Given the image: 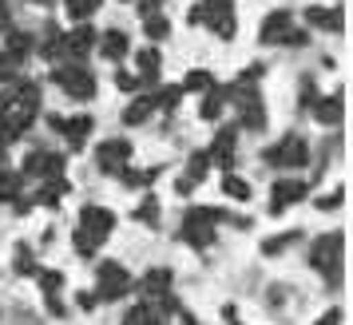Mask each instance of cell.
<instances>
[{
    "label": "cell",
    "instance_id": "cell-1",
    "mask_svg": "<svg viewBox=\"0 0 353 325\" xmlns=\"http://www.w3.org/2000/svg\"><path fill=\"white\" fill-rule=\"evenodd\" d=\"M40 115V83L36 80H12V87L0 96V151L17 143Z\"/></svg>",
    "mask_w": 353,
    "mask_h": 325
},
{
    "label": "cell",
    "instance_id": "cell-2",
    "mask_svg": "<svg viewBox=\"0 0 353 325\" xmlns=\"http://www.w3.org/2000/svg\"><path fill=\"white\" fill-rule=\"evenodd\" d=\"M226 222V211L219 207H191L183 218V242H191L194 250H207L214 242V227Z\"/></svg>",
    "mask_w": 353,
    "mask_h": 325
},
{
    "label": "cell",
    "instance_id": "cell-3",
    "mask_svg": "<svg viewBox=\"0 0 353 325\" xmlns=\"http://www.w3.org/2000/svg\"><path fill=\"white\" fill-rule=\"evenodd\" d=\"M310 266L318 270L325 282H330V290L341 286V234H321L318 242L310 246Z\"/></svg>",
    "mask_w": 353,
    "mask_h": 325
},
{
    "label": "cell",
    "instance_id": "cell-4",
    "mask_svg": "<svg viewBox=\"0 0 353 325\" xmlns=\"http://www.w3.org/2000/svg\"><path fill=\"white\" fill-rule=\"evenodd\" d=\"M52 80L64 87L72 99H92L96 96V72L92 67H83V64H60V67H52Z\"/></svg>",
    "mask_w": 353,
    "mask_h": 325
},
{
    "label": "cell",
    "instance_id": "cell-5",
    "mask_svg": "<svg viewBox=\"0 0 353 325\" xmlns=\"http://www.w3.org/2000/svg\"><path fill=\"white\" fill-rule=\"evenodd\" d=\"M96 282H99V302H119V297H128L131 293V274L128 266H119V262H99L96 266Z\"/></svg>",
    "mask_w": 353,
    "mask_h": 325
},
{
    "label": "cell",
    "instance_id": "cell-6",
    "mask_svg": "<svg viewBox=\"0 0 353 325\" xmlns=\"http://www.w3.org/2000/svg\"><path fill=\"white\" fill-rule=\"evenodd\" d=\"M230 103H239V127L246 131H262L266 127V107H262V99H258V92H246V87H230Z\"/></svg>",
    "mask_w": 353,
    "mask_h": 325
},
{
    "label": "cell",
    "instance_id": "cell-7",
    "mask_svg": "<svg viewBox=\"0 0 353 325\" xmlns=\"http://www.w3.org/2000/svg\"><path fill=\"white\" fill-rule=\"evenodd\" d=\"M262 159L270 162V167H305L310 162V147H305L302 135H286L278 147H270Z\"/></svg>",
    "mask_w": 353,
    "mask_h": 325
},
{
    "label": "cell",
    "instance_id": "cell-8",
    "mask_svg": "<svg viewBox=\"0 0 353 325\" xmlns=\"http://www.w3.org/2000/svg\"><path fill=\"white\" fill-rule=\"evenodd\" d=\"M203 24H207L214 36H223L230 40L234 36V8H230V0H203Z\"/></svg>",
    "mask_w": 353,
    "mask_h": 325
},
{
    "label": "cell",
    "instance_id": "cell-9",
    "mask_svg": "<svg viewBox=\"0 0 353 325\" xmlns=\"http://www.w3.org/2000/svg\"><path fill=\"white\" fill-rule=\"evenodd\" d=\"M24 175L28 179H64V155H52V151H28L24 159Z\"/></svg>",
    "mask_w": 353,
    "mask_h": 325
},
{
    "label": "cell",
    "instance_id": "cell-10",
    "mask_svg": "<svg viewBox=\"0 0 353 325\" xmlns=\"http://www.w3.org/2000/svg\"><path fill=\"white\" fill-rule=\"evenodd\" d=\"M99 36L88 28V24H80V28H72V32H64V48H60V64H83L88 60V52L96 48Z\"/></svg>",
    "mask_w": 353,
    "mask_h": 325
},
{
    "label": "cell",
    "instance_id": "cell-11",
    "mask_svg": "<svg viewBox=\"0 0 353 325\" xmlns=\"http://www.w3.org/2000/svg\"><path fill=\"white\" fill-rule=\"evenodd\" d=\"M96 162H99L103 175H119L131 162V143L128 139H103V143L96 147Z\"/></svg>",
    "mask_w": 353,
    "mask_h": 325
},
{
    "label": "cell",
    "instance_id": "cell-12",
    "mask_svg": "<svg viewBox=\"0 0 353 325\" xmlns=\"http://www.w3.org/2000/svg\"><path fill=\"white\" fill-rule=\"evenodd\" d=\"M167 309H179L171 293H163V297H159V306H155V302L131 306V309H128V317H123V325H163V313H167Z\"/></svg>",
    "mask_w": 353,
    "mask_h": 325
},
{
    "label": "cell",
    "instance_id": "cell-13",
    "mask_svg": "<svg viewBox=\"0 0 353 325\" xmlns=\"http://www.w3.org/2000/svg\"><path fill=\"white\" fill-rule=\"evenodd\" d=\"M115 227V214L108 211V207H96V202H88L80 211V230H88V234H96L99 242H108V234H112Z\"/></svg>",
    "mask_w": 353,
    "mask_h": 325
},
{
    "label": "cell",
    "instance_id": "cell-14",
    "mask_svg": "<svg viewBox=\"0 0 353 325\" xmlns=\"http://www.w3.org/2000/svg\"><path fill=\"white\" fill-rule=\"evenodd\" d=\"M270 195H274V198H270V211H274V214H282L286 207L302 202V198L310 195V187H305V182H298V179H278Z\"/></svg>",
    "mask_w": 353,
    "mask_h": 325
},
{
    "label": "cell",
    "instance_id": "cell-15",
    "mask_svg": "<svg viewBox=\"0 0 353 325\" xmlns=\"http://www.w3.org/2000/svg\"><path fill=\"white\" fill-rule=\"evenodd\" d=\"M234 139H239V127H234V123L214 135V143H210V151H207L214 167H223V171H230V167H234Z\"/></svg>",
    "mask_w": 353,
    "mask_h": 325
},
{
    "label": "cell",
    "instance_id": "cell-16",
    "mask_svg": "<svg viewBox=\"0 0 353 325\" xmlns=\"http://www.w3.org/2000/svg\"><path fill=\"white\" fill-rule=\"evenodd\" d=\"M290 28H294L290 12H286V8H278V12H270V17L262 20V28H258V40H262V44H286Z\"/></svg>",
    "mask_w": 353,
    "mask_h": 325
},
{
    "label": "cell",
    "instance_id": "cell-17",
    "mask_svg": "<svg viewBox=\"0 0 353 325\" xmlns=\"http://www.w3.org/2000/svg\"><path fill=\"white\" fill-rule=\"evenodd\" d=\"M92 127H96V123H92V115H72V119L60 123V135H68V147H72V151H80V147L88 143Z\"/></svg>",
    "mask_w": 353,
    "mask_h": 325
},
{
    "label": "cell",
    "instance_id": "cell-18",
    "mask_svg": "<svg viewBox=\"0 0 353 325\" xmlns=\"http://www.w3.org/2000/svg\"><path fill=\"white\" fill-rule=\"evenodd\" d=\"M310 112H314V119H318V123H325V127H337V123H341V112H345V103H341V92H334V96L318 99V103H310Z\"/></svg>",
    "mask_w": 353,
    "mask_h": 325
},
{
    "label": "cell",
    "instance_id": "cell-19",
    "mask_svg": "<svg viewBox=\"0 0 353 325\" xmlns=\"http://www.w3.org/2000/svg\"><path fill=\"white\" fill-rule=\"evenodd\" d=\"M139 293L143 297H163V293H171V270L167 266H159V270H147L143 274V282H139Z\"/></svg>",
    "mask_w": 353,
    "mask_h": 325
},
{
    "label": "cell",
    "instance_id": "cell-20",
    "mask_svg": "<svg viewBox=\"0 0 353 325\" xmlns=\"http://www.w3.org/2000/svg\"><path fill=\"white\" fill-rule=\"evenodd\" d=\"M155 112H159V107H155V96H139L123 107V123H128V127H139V123H147Z\"/></svg>",
    "mask_w": 353,
    "mask_h": 325
},
{
    "label": "cell",
    "instance_id": "cell-21",
    "mask_svg": "<svg viewBox=\"0 0 353 325\" xmlns=\"http://www.w3.org/2000/svg\"><path fill=\"white\" fill-rule=\"evenodd\" d=\"M24 195V175L0 162V202H17Z\"/></svg>",
    "mask_w": 353,
    "mask_h": 325
},
{
    "label": "cell",
    "instance_id": "cell-22",
    "mask_svg": "<svg viewBox=\"0 0 353 325\" xmlns=\"http://www.w3.org/2000/svg\"><path fill=\"white\" fill-rule=\"evenodd\" d=\"M96 44H99V52H103L108 60H123V56H128V32H119V28L103 32Z\"/></svg>",
    "mask_w": 353,
    "mask_h": 325
},
{
    "label": "cell",
    "instance_id": "cell-23",
    "mask_svg": "<svg viewBox=\"0 0 353 325\" xmlns=\"http://www.w3.org/2000/svg\"><path fill=\"white\" fill-rule=\"evenodd\" d=\"M305 20H310L314 28H330V32H341V24H345L341 8H310V12H305Z\"/></svg>",
    "mask_w": 353,
    "mask_h": 325
},
{
    "label": "cell",
    "instance_id": "cell-24",
    "mask_svg": "<svg viewBox=\"0 0 353 325\" xmlns=\"http://www.w3.org/2000/svg\"><path fill=\"white\" fill-rule=\"evenodd\" d=\"M226 103H230V87H207V99H203V119H219Z\"/></svg>",
    "mask_w": 353,
    "mask_h": 325
},
{
    "label": "cell",
    "instance_id": "cell-25",
    "mask_svg": "<svg viewBox=\"0 0 353 325\" xmlns=\"http://www.w3.org/2000/svg\"><path fill=\"white\" fill-rule=\"evenodd\" d=\"M159 67H163L159 48H143L139 52V83H155L159 80Z\"/></svg>",
    "mask_w": 353,
    "mask_h": 325
},
{
    "label": "cell",
    "instance_id": "cell-26",
    "mask_svg": "<svg viewBox=\"0 0 353 325\" xmlns=\"http://www.w3.org/2000/svg\"><path fill=\"white\" fill-rule=\"evenodd\" d=\"M36 48L44 52L48 60H56V64H60V48H64V32H60L56 24H48V28H44V40H40Z\"/></svg>",
    "mask_w": 353,
    "mask_h": 325
},
{
    "label": "cell",
    "instance_id": "cell-27",
    "mask_svg": "<svg viewBox=\"0 0 353 325\" xmlns=\"http://www.w3.org/2000/svg\"><path fill=\"white\" fill-rule=\"evenodd\" d=\"M207 167H210V155H207V151H194L191 159H187V175H183V179L191 182V187H199L203 175H207Z\"/></svg>",
    "mask_w": 353,
    "mask_h": 325
},
{
    "label": "cell",
    "instance_id": "cell-28",
    "mask_svg": "<svg viewBox=\"0 0 353 325\" xmlns=\"http://www.w3.org/2000/svg\"><path fill=\"white\" fill-rule=\"evenodd\" d=\"M60 195H68V179H52V182L40 187L36 202H44V207H60Z\"/></svg>",
    "mask_w": 353,
    "mask_h": 325
},
{
    "label": "cell",
    "instance_id": "cell-29",
    "mask_svg": "<svg viewBox=\"0 0 353 325\" xmlns=\"http://www.w3.org/2000/svg\"><path fill=\"white\" fill-rule=\"evenodd\" d=\"M223 195L234 198V202H246L250 198V182L239 179V175H223Z\"/></svg>",
    "mask_w": 353,
    "mask_h": 325
},
{
    "label": "cell",
    "instance_id": "cell-30",
    "mask_svg": "<svg viewBox=\"0 0 353 325\" xmlns=\"http://www.w3.org/2000/svg\"><path fill=\"white\" fill-rule=\"evenodd\" d=\"M298 238H302L298 230H290V234H274V238H266V242H262V254H266V258H274V254L290 250V246L298 242Z\"/></svg>",
    "mask_w": 353,
    "mask_h": 325
},
{
    "label": "cell",
    "instance_id": "cell-31",
    "mask_svg": "<svg viewBox=\"0 0 353 325\" xmlns=\"http://www.w3.org/2000/svg\"><path fill=\"white\" fill-rule=\"evenodd\" d=\"M4 48L12 52V56H20V60H24V56L36 48V40H32L28 32H8V36H4Z\"/></svg>",
    "mask_w": 353,
    "mask_h": 325
},
{
    "label": "cell",
    "instance_id": "cell-32",
    "mask_svg": "<svg viewBox=\"0 0 353 325\" xmlns=\"http://www.w3.org/2000/svg\"><path fill=\"white\" fill-rule=\"evenodd\" d=\"M20 64H24L20 56H12L8 48H0V80H4V83H12L20 76Z\"/></svg>",
    "mask_w": 353,
    "mask_h": 325
},
{
    "label": "cell",
    "instance_id": "cell-33",
    "mask_svg": "<svg viewBox=\"0 0 353 325\" xmlns=\"http://www.w3.org/2000/svg\"><path fill=\"white\" fill-rule=\"evenodd\" d=\"M72 242H76V254H83V258H96V250L103 246L96 234H88V230H76V238H72Z\"/></svg>",
    "mask_w": 353,
    "mask_h": 325
},
{
    "label": "cell",
    "instance_id": "cell-34",
    "mask_svg": "<svg viewBox=\"0 0 353 325\" xmlns=\"http://www.w3.org/2000/svg\"><path fill=\"white\" fill-rule=\"evenodd\" d=\"M135 218H139V222H147V227H159V198L147 195V198H143V207L135 211Z\"/></svg>",
    "mask_w": 353,
    "mask_h": 325
},
{
    "label": "cell",
    "instance_id": "cell-35",
    "mask_svg": "<svg viewBox=\"0 0 353 325\" xmlns=\"http://www.w3.org/2000/svg\"><path fill=\"white\" fill-rule=\"evenodd\" d=\"M147 36H151V40H155V44H159V40H167V36H171V20L163 17H147Z\"/></svg>",
    "mask_w": 353,
    "mask_h": 325
},
{
    "label": "cell",
    "instance_id": "cell-36",
    "mask_svg": "<svg viewBox=\"0 0 353 325\" xmlns=\"http://www.w3.org/2000/svg\"><path fill=\"white\" fill-rule=\"evenodd\" d=\"M64 4H68V12H72L76 20H88V17L99 12V0H64Z\"/></svg>",
    "mask_w": 353,
    "mask_h": 325
},
{
    "label": "cell",
    "instance_id": "cell-37",
    "mask_svg": "<svg viewBox=\"0 0 353 325\" xmlns=\"http://www.w3.org/2000/svg\"><path fill=\"white\" fill-rule=\"evenodd\" d=\"M179 96H183V87H159V92H155V107H163V112H175Z\"/></svg>",
    "mask_w": 353,
    "mask_h": 325
},
{
    "label": "cell",
    "instance_id": "cell-38",
    "mask_svg": "<svg viewBox=\"0 0 353 325\" xmlns=\"http://www.w3.org/2000/svg\"><path fill=\"white\" fill-rule=\"evenodd\" d=\"M207 87H214L210 72H187V80H183V92H207Z\"/></svg>",
    "mask_w": 353,
    "mask_h": 325
},
{
    "label": "cell",
    "instance_id": "cell-39",
    "mask_svg": "<svg viewBox=\"0 0 353 325\" xmlns=\"http://www.w3.org/2000/svg\"><path fill=\"white\" fill-rule=\"evenodd\" d=\"M17 274H40V270H36V258H32V250H28V246H17Z\"/></svg>",
    "mask_w": 353,
    "mask_h": 325
},
{
    "label": "cell",
    "instance_id": "cell-40",
    "mask_svg": "<svg viewBox=\"0 0 353 325\" xmlns=\"http://www.w3.org/2000/svg\"><path fill=\"white\" fill-rule=\"evenodd\" d=\"M60 286H64V274L60 270H40V290L44 293H60Z\"/></svg>",
    "mask_w": 353,
    "mask_h": 325
},
{
    "label": "cell",
    "instance_id": "cell-41",
    "mask_svg": "<svg viewBox=\"0 0 353 325\" xmlns=\"http://www.w3.org/2000/svg\"><path fill=\"white\" fill-rule=\"evenodd\" d=\"M135 8H139V17H159L163 12V0H139V4H135Z\"/></svg>",
    "mask_w": 353,
    "mask_h": 325
},
{
    "label": "cell",
    "instance_id": "cell-42",
    "mask_svg": "<svg viewBox=\"0 0 353 325\" xmlns=\"http://www.w3.org/2000/svg\"><path fill=\"white\" fill-rule=\"evenodd\" d=\"M115 83H119V92H135V87H139V76H131V72H119V76H115Z\"/></svg>",
    "mask_w": 353,
    "mask_h": 325
},
{
    "label": "cell",
    "instance_id": "cell-43",
    "mask_svg": "<svg viewBox=\"0 0 353 325\" xmlns=\"http://www.w3.org/2000/svg\"><path fill=\"white\" fill-rule=\"evenodd\" d=\"M314 325H341V309H325Z\"/></svg>",
    "mask_w": 353,
    "mask_h": 325
},
{
    "label": "cell",
    "instance_id": "cell-44",
    "mask_svg": "<svg viewBox=\"0 0 353 325\" xmlns=\"http://www.w3.org/2000/svg\"><path fill=\"white\" fill-rule=\"evenodd\" d=\"M318 207H321V211H337V207H341V191H334V195H325V198L318 202Z\"/></svg>",
    "mask_w": 353,
    "mask_h": 325
},
{
    "label": "cell",
    "instance_id": "cell-45",
    "mask_svg": "<svg viewBox=\"0 0 353 325\" xmlns=\"http://www.w3.org/2000/svg\"><path fill=\"white\" fill-rule=\"evenodd\" d=\"M4 20H8V8H4V0H0V24H4Z\"/></svg>",
    "mask_w": 353,
    "mask_h": 325
},
{
    "label": "cell",
    "instance_id": "cell-46",
    "mask_svg": "<svg viewBox=\"0 0 353 325\" xmlns=\"http://www.w3.org/2000/svg\"><path fill=\"white\" fill-rule=\"evenodd\" d=\"M32 4H52V0H32Z\"/></svg>",
    "mask_w": 353,
    "mask_h": 325
}]
</instances>
